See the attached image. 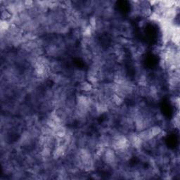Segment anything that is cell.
Masks as SVG:
<instances>
[{
  "label": "cell",
  "mask_w": 180,
  "mask_h": 180,
  "mask_svg": "<svg viewBox=\"0 0 180 180\" xmlns=\"http://www.w3.org/2000/svg\"><path fill=\"white\" fill-rule=\"evenodd\" d=\"M111 101H113V103L115 104L116 106H121L123 105V103L124 102V99L123 98L120 97V96L113 93L111 96Z\"/></svg>",
  "instance_id": "1"
}]
</instances>
